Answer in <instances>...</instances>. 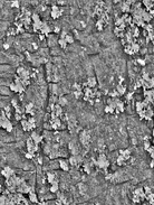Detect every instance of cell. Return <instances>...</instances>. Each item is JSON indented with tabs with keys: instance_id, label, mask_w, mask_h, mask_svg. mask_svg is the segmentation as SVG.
Wrapping results in <instances>:
<instances>
[{
	"instance_id": "8",
	"label": "cell",
	"mask_w": 154,
	"mask_h": 205,
	"mask_svg": "<svg viewBox=\"0 0 154 205\" xmlns=\"http://www.w3.org/2000/svg\"><path fill=\"white\" fill-rule=\"evenodd\" d=\"M51 144H53V142H45V144H44V147H42V151H44V154L47 155V156H49V154H50L51 150H53Z\"/></svg>"
},
{
	"instance_id": "41",
	"label": "cell",
	"mask_w": 154,
	"mask_h": 205,
	"mask_svg": "<svg viewBox=\"0 0 154 205\" xmlns=\"http://www.w3.org/2000/svg\"><path fill=\"white\" fill-rule=\"evenodd\" d=\"M154 200V193L152 192L151 194H149V195H146V198H145V201H147V202H150V201Z\"/></svg>"
},
{
	"instance_id": "7",
	"label": "cell",
	"mask_w": 154,
	"mask_h": 205,
	"mask_svg": "<svg viewBox=\"0 0 154 205\" xmlns=\"http://www.w3.org/2000/svg\"><path fill=\"white\" fill-rule=\"evenodd\" d=\"M46 178H47V182L49 183V184H53V183L57 179L56 174H55L54 172H47L46 173Z\"/></svg>"
},
{
	"instance_id": "33",
	"label": "cell",
	"mask_w": 154,
	"mask_h": 205,
	"mask_svg": "<svg viewBox=\"0 0 154 205\" xmlns=\"http://www.w3.org/2000/svg\"><path fill=\"white\" fill-rule=\"evenodd\" d=\"M151 147H152V144L150 142V140H144V150L145 151H147Z\"/></svg>"
},
{
	"instance_id": "56",
	"label": "cell",
	"mask_w": 154,
	"mask_h": 205,
	"mask_svg": "<svg viewBox=\"0 0 154 205\" xmlns=\"http://www.w3.org/2000/svg\"><path fill=\"white\" fill-rule=\"evenodd\" d=\"M150 167H151V168H153V167H154V159H152V160H151V164H150Z\"/></svg>"
},
{
	"instance_id": "16",
	"label": "cell",
	"mask_w": 154,
	"mask_h": 205,
	"mask_svg": "<svg viewBox=\"0 0 154 205\" xmlns=\"http://www.w3.org/2000/svg\"><path fill=\"white\" fill-rule=\"evenodd\" d=\"M116 90H117V92H118L120 95H124V94L126 93V86L122 85V84H118V85H117Z\"/></svg>"
},
{
	"instance_id": "20",
	"label": "cell",
	"mask_w": 154,
	"mask_h": 205,
	"mask_svg": "<svg viewBox=\"0 0 154 205\" xmlns=\"http://www.w3.org/2000/svg\"><path fill=\"white\" fill-rule=\"evenodd\" d=\"M132 46V49H133V52H134V54H136V53H139V52L141 51V46H140V44L136 42V43H133L131 45Z\"/></svg>"
},
{
	"instance_id": "60",
	"label": "cell",
	"mask_w": 154,
	"mask_h": 205,
	"mask_svg": "<svg viewBox=\"0 0 154 205\" xmlns=\"http://www.w3.org/2000/svg\"><path fill=\"white\" fill-rule=\"evenodd\" d=\"M153 118H154V116H153Z\"/></svg>"
},
{
	"instance_id": "17",
	"label": "cell",
	"mask_w": 154,
	"mask_h": 205,
	"mask_svg": "<svg viewBox=\"0 0 154 205\" xmlns=\"http://www.w3.org/2000/svg\"><path fill=\"white\" fill-rule=\"evenodd\" d=\"M11 109H12V107H10V105H7V107H5V112H6V116H7V118L8 119H11V117H12V112H11Z\"/></svg>"
},
{
	"instance_id": "40",
	"label": "cell",
	"mask_w": 154,
	"mask_h": 205,
	"mask_svg": "<svg viewBox=\"0 0 154 205\" xmlns=\"http://www.w3.org/2000/svg\"><path fill=\"white\" fill-rule=\"evenodd\" d=\"M10 89L8 88V89H6L5 86H1V93L2 94H5V95H8V94H10Z\"/></svg>"
},
{
	"instance_id": "25",
	"label": "cell",
	"mask_w": 154,
	"mask_h": 205,
	"mask_svg": "<svg viewBox=\"0 0 154 205\" xmlns=\"http://www.w3.org/2000/svg\"><path fill=\"white\" fill-rule=\"evenodd\" d=\"M34 107H35V104H34V102H28L26 105H25V109H26V113L29 111H31L34 109Z\"/></svg>"
},
{
	"instance_id": "9",
	"label": "cell",
	"mask_w": 154,
	"mask_h": 205,
	"mask_svg": "<svg viewBox=\"0 0 154 205\" xmlns=\"http://www.w3.org/2000/svg\"><path fill=\"white\" fill-rule=\"evenodd\" d=\"M87 83H88V86L90 89H95L96 85H97V80L95 76H89L87 79Z\"/></svg>"
},
{
	"instance_id": "18",
	"label": "cell",
	"mask_w": 154,
	"mask_h": 205,
	"mask_svg": "<svg viewBox=\"0 0 154 205\" xmlns=\"http://www.w3.org/2000/svg\"><path fill=\"white\" fill-rule=\"evenodd\" d=\"M20 123H21V127H23V131H29L28 119H27V120H21V121H20Z\"/></svg>"
},
{
	"instance_id": "42",
	"label": "cell",
	"mask_w": 154,
	"mask_h": 205,
	"mask_svg": "<svg viewBox=\"0 0 154 205\" xmlns=\"http://www.w3.org/2000/svg\"><path fill=\"white\" fill-rule=\"evenodd\" d=\"M28 122L30 125H36V119H35V117H28Z\"/></svg>"
},
{
	"instance_id": "1",
	"label": "cell",
	"mask_w": 154,
	"mask_h": 205,
	"mask_svg": "<svg viewBox=\"0 0 154 205\" xmlns=\"http://www.w3.org/2000/svg\"><path fill=\"white\" fill-rule=\"evenodd\" d=\"M79 140L82 145L85 146V148H88L90 144V131L89 130H83L79 133Z\"/></svg>"
},
{
	"instance_id": "49",
	"label": "cell",
	"mask_w": 154,
	"mask_h": 205,
	"mask_svg": "<svg viewBox=\"0 0 154 205\" xmlns=\"http://www.w3.org/2000/svg\"><path fill=\"white\" fill-rule=\"evenodd\" d=\"M38 37H39V40H45V38H46V36L45 35H42V34H38Z\"/></svg>"
},
{
	"instance_id": "23",
	"label": "cell",
	"mask_w": 154,
	"mask_h": 205,
	"mask_svg": "<svg viewBox=\"0 0 154 205\" xmlns=\"http://www.w3.org/2000/svg\"><path fill=\"white\" fill-rule=\"evenodd\" d=\"M57 44H58V45L60 46V48H63V49H65L66 47H67V45H68V44L66 43L65 39H63V38H59V39L57 40Z\"/></svg>"
},
{
	"instance_id": "4",
	"label": "cell",
	"mask_w": 154,
	"mask_h": 205,
	"mask_svg": "<svg viewBox=\"0 0 154 205\" xmlns=\"http://www.w3.org/2000/svg\"><path fill=\"white\" fill-rule=\"evenodd\" d=\"M68 163H69L70 166L73 167H76V168H80V165L78 164V160H77V156H71L68 158Z\"/></svg>"
},
{
	"instance_id": "34",
	"label": "cell",
	"mask_w": 154,
	"mask_h": 205,
	"mask_svg": "<svg viewBox=\"0 0 154 205\" xmlns=\"http://www.w3.org/2000/svg\"><path fill=\"white\" fill-rule=\"evenodd\" d=\"M109 96L112 99H116L117 96H120V94L117 92V90H113L112 92H109Z\"/></svg>"
},
{
	"instance_id": "10",
	"label": "cell",
	"mask_w": 154,
	"mask_h": 205,
	"mask_svg": "<svg viewBox=\"0 0 154 205\" xmlns=\"http://www.w3.org/2000/svg\"><path fill=\"white\" fill-rule=\"evenodd\" d=\"M121 10H122L123 14H130L132 8H131V6L130 5H127L126 1H124V2H122V5H121Z\"/></svg>"
},
{
	"instance_id": "53",
	"label": "cell",
	"mask_w": 154,
	"mask_h": 205,
	"mask_svg": "<svg viewBox=\"0 0 154 205\" xmlns=\"http://www.w3.org/2000/svg\"><path fill=\"white\" fill-rule=\"evenodd\" d=\"M9 47H10V44H9V43H5V44H4V48H5V49H8Z\"/></svg>"
},
{
	"instance_id": "61",
	"label": "cell",
	"mask_w": 154,
	"mask_h": 205,
	"mask_svg": "<svg viewBox=\"0 0 154 205\" xmlns=\"http://www.w3.org/2000/svg\"><path fill=\"white\" fill-rule=\"evenodd\" d=\"M147 204H149V203H147Z\"/></svg>"
},
{
	"instance_id": "39",
	"label": "cell",
	"mask_w": 154,
	"mask_h": 205,
	"mask_svg": "<svg viewBox=\"0 0 154 205\" xmlns=\"http://www.w3.org/2000/svg\"><path fill=\"white\" fill-rule=\"evenodd\" d=\"M44 129H45L46 131L53 130V128H51V125L49 123V121H48V122H45V123H44Z\"/></svg>"
},
{
	"instance_id": "2",
	"label": "cell",
	"mask_w": 154,
	"mask_h": 205,
	"mask_svg": "<svg viewBox=\"0 0 154 205\" xmlns=\"http://www.w3.org/2000/svg\"><path fill=\"white\" fill-rule=\"evenodd\" d=\"M59 168L63 172H69L70 170V165L68 163V159H59Z\"/></svg>"
},
{
	"instance_id": "14",
	"label": "cell",
	"mask_w": 154,
	"mask_h": 205,
	"mask_svg": "<svg viewBox=\"0 0 154 205\" xmlns=\"http://www.w3.org/2000/svg\"><path fill=\"white\" fill-rule=\"evenodd\" d=\"M143 109H144L143 102H142V101H136V102H135V110H136V113L139 114L141 111H143Z\"/></svg>"
},
{
	"instance_id": "44",
	"label": "cell",
	"mask_w": 154,
	"mask_h": 205,
	"mask_svg": "<svg viewBox=\"0 0 154 205\" xmlns=\"http://www.w3.org/2000/svg\"><path fill=\"white\" fill-rule=\"evenodd\" d=\"M11 7H15V8H20V4H19V1H11Z\"/></svg>"
},
{
	"instance_id": "15",
	"label": "cell",
	"mask_w": 154,
	"mask_h": 205,
	"mask_svg": "<svg viewBox=\"0 0 154 205\" xmlns=\"http://www.w3.org/2000/svg\"><path fill=\"white\" fill-rule=\"evenodd\" d=\"M116 164L118 166H124V165H126V160H125V158H124V156L118 155V157H117V159H116Z\"/></svg>"
},
{
	"instance_id": "26",
	"label": "cell",
	"mask_w": 154,
	"mask_h": 205,
	"mask_svg": "<svg viewBox=\"0 0 154 205\" xmlns=\"http://www.w3.org/2000/svg\"><path fill=\"white\" fill-rule=\"evenodd\" d=\"M104 111H105V113H109V114H113V113H115V109H113V108L109 107V105H106V107L104 108Z\"/></svg>"
},
{
	"instance_id": "54",
	"label": "cell",
	"mask_w": 154,
	"mask_h": 205,
	"mask_svg": "<svg viewBox=\"0 0 154 205\" xmlns=\"http://www.w3.org/2000/svg\"><path fill=\"white\" fill-rule=\"evenodd\" d=\"M39 205H49V203L46 202V201H41V202L39 203Z\"/></svg>"
},
{
	"instance_id": "13",
	"label": "cell",
	"mask_w": 154,
	"mask_h": 205,
	"mask_svg": "<svg viewBox=\"0 0 154 205\" xmlns=\"http://www.w3.org/2000/svg\"><path fill=\"white\" fill-rule=\"evenodd\" d=\"M63 16V10H57V11H50V17L53 19H58Z\"/></svg>"
},
{
	"instance_id": "21",
	"label": "cell",
	"mask_w": 154,
	"mask_h": 205,
	"mask_svg": "<svg viewBox=\"0 0 154 205\" xmlns=\"http://www.w3.org/2000/svg\"><path fill=\"white\" fill-rule=\"evenodd\" d=\"M124 52H125L127 55H134V52H133V49H132V46L130 45V44H127V45L124 47Z\"/></svg>"
},
{
	"instance_id": "31",
	"label": "cell",
	"mask_w": 154,
	"mask_h": 205,
	"mask_svg": "<svg viewBox=\"0 0 154 205\" xmlns=\"http://www.w3.org/2000/svg\"><path fill=\"white\" fill-rule=\"evenodd\" d=\"M73 89L74 91H83V86L80 83H74L73 84Z\"/></svg>"
},
{
	"instance_id": "50",
	"label": "cell",
	"mask_w": 154,
	"mask_h": 205,
	"mask_svg": "<svg viewBox=\"0 0 154 205\" xmlns=\"http://www.w3.org/2000/svg\"><path fill=\"white\" fill-rule=\"evenodd\" d=\"M37 163L39 164V165H42V157H41V156H39V155H38V159H37Z\"/></svg>"
},
{
	"instance_id": "5",
	"label": "cell",
	"mask_w": 154,
	"mask_h": 205,
	"mask_svg": "<svg viewBox=\"0 0 154 205\" xmlns=\"http://www.w3.org/2000/svg\"><path fill=\"white\" fill-rule=\"evenodd\" d=\"M28 200L30 201V203H35V204H38L39 205V201H38V195L36 192H31L28 194Z\"/></svg>"
},
{
	"instance_id": "45",
	"label": "cell",
	"mask_w": 154,
	"mask_h": 205,
	"mask_svg": "<svg viewBox=\"0 0 154 205\" xmlns=\"http://www.w3.org/2000/svg\"><path fill=\"white\" fill-rule=\"evenodd\" d=\"M144 192H145V194H146V195H149V194H151V193H152V189H151V187H150V186H145L144 187Z\"/></svg>"
},
{
	"instance_id": "19",
	"label": "cell",
	"mask_w": 154,
	"mask_h": 205,
	"mask_svg": "<svg viewBox=\"0 0 154 205\" xmlns=\"http://www.w3.org/2000/svg\"><path fill=\"white\" fill-rule=\"evenodd\" d=\"M58 104H59V105H61V107H65L66 104H67V99H66L64 95L58 96Z\"/></svg>"
},
{
	"instance_id": "57",
	"label": "cell",
	"mask_w": 154,
	"mask_h": 205,
	"mask_svg": "<svg viewBox=\"0 0 154 205\" xmlns=\"http://www.w3.org/2000/svg\"><path fill=\"white\" fill-rule=\"evenodd\" d=\"M58 4H59V5H60V6H64V5H66V2H65V1H58Z\"/></svg>"
},
{
	"instance_id": "35",
	"label": "cell",
	"mask_w": 154,
	"mask_h": 205,
	"mask_svg": "<svg viewBox=\"0 0 154 205\" xmlns=\"http://www.w3.org/2000/svg\"><path fill=\"white\" fill-rule=\"evenodd\" d=\"M25 71H26V68H25L23 66H18L16 72H17V75H19V76H20L21 74H23V72H25Z\"/></svg>"
},
{
	"instance_id": "47",
	"label": "cell",
	"mask_w": 154,
	"mask_h": 205,
	"mask_svg": "<svg viewBox=\"0 0 154 205\" xmlns=\"http://www.w3.org/2000/svg\"><path fill=\"white\" fill-rule=\"evenodd\" d=\"M136 62H137L140 65L145 66V61H144V60H142V58H137V60H136Z\"/></svg>"
},
{
	"instance_id": "11",
	"label": "cell",
	"mask_w": 154,
	"mask_h": 205,
	"mask_svg": "<svg viewBox=\"0 0 154 205\" xmlns=\"http://www.w3.org/2000/svg\"><path fill=\"white\" fill-rule=\"evenodd\" d=\"M120 155H122V156H124V158H125V160L127 161L128 159L131 158V154H132V150L131 149H120Z\"/></svg>"
},
{
	"instance_id": "30",
	"label": "cell",
	"mask_w": 154,
	"mask_h": 205,
	"mask_svg": "<svg viewBox=\"0 0 154 205\" xmlns=\"http://www.w3.org/2000/svg\"><path fill=\"white\" fill-rule=\"evenodd\" d=\"M123 23H125V21L122 19V17H116V19H115V27H120Z\"/></svg>"
},
{
	"instance_id": "3",
	"label": "cell",
	"mask_w": 154,
	"mask_h": 205,
	"mask_svg": "<svg viewBox=\"0 0 154 205\" xmlns=\"http://www.w3.org/2000/svg\"><path fill=\"white\" fill-rule=\"evenodd\" d=\"M30 137L33 138V140L35 141V144L38 145L39 146V144H41L42 141H44V139H45V137H44V135H38L36 131L34 130L33 132H31V135H30Z\"/></svg>"
},
{
	"instance_id": "55",
	"label": "cell",
	"mask_w": 154,
	"mask_h": 205,
	"mask_svg": "<svg viewBox=\"0 0 154 205\" xmlns=\"http://www.w3.org/2000/svg\"><path fill=\"white\" fill-rule=\"evenodd\" d=\"M142 34H143V36H144V37H147V35H149V33H147L146 30H144V29H143V32H142Z\"/></svg>"
},
{
	"instance_id": "6",
	"label": "cell",
	"mask_w": 154,
	"mask_h": 205,
	"mask_svg": "<svg viewBox=\"0 0 154 205\" xmlns=\"http://www.w3.org/2000/svg\"><path fill=\"white\" fill-rule=\"evenodd\" d=\"M58 191H59V181H58V178H57L53 184H50L49 192H50V193H58Z\"/></svg>"
},
{
	"instance_id": "48",
	"label": "cell",
	"mask_w": 154,
	"mask_h": 205,
	"mask_svg": "<svg viewBox=\"0 0 154 205\" xmlns=\"http://www.w3.org/2000/svg\"><path fill=\"white\" fill-rule=\"evenodd\" d=\"M121 43H122V45L125 47L126 45H127V40H126V38H122V39H121Z\"/></svg>"
},
{
	"instance_id": "37",
	"label": "cell",
	"mask_w": 154,
	"mask_h": 205,
	"mask_svg": "<svg viewBox=\"0 0 154 205\" xmlns=\"http://www.w3.org/2000/svg\"><path fill=\"white\" fill-rule=\"evenodd\" d=\"M31 20H33V23H35V21H38V20H40V16H39L37 12H34L33 16H31Z\"/></svg>"
},
{
	"instance_id": "36",
	"label": "cell",
	"mask_w": 154,
	"mask_h": 205,
	"mask_svg": "<svg viewBox=\"0 0 154 205\" xmlns=\"http://www.w3.org/2000/svg\"><path fill=\"white\" fill-rule=\"evenodd\" d=\"M144 30H146L147 33H152V32H153V25H152V24H146Z\"/></svg>"
},
{
	"instance_id": "38",
	"label": "cell",
	"mask_w": 154,
	"mask_h": 205,
	"mask_svg": "<svg viewBox=\"0 0 154 205\" xmlns=\"http://www.w3.org/2000/svg\"><path fill=\"white\" fill-rule=\"evenodd\" d=\"M36 156H37V155L34 154V153H26V154H25V157L27 159H34Z\"/></svg>"
},
{
	"instance_id": "24",
	"label": "cell",
	"mask_w": 154,
	"mask_h": 205,
	"mask_svg": "<svg viewBox=\"0 0 154 205\" xmlns=\"http://www.w3.org/2000/svg\"><path fill=\"white\" fill-rule=\"evenodd\" d=\"M73 94H74L75 99H80V98L84 96V92H83V91H74Z\"/></svg>"
},
{
	"instance_id": "51",
	"label": "cell",
	"mask_w": 154,
	"mask_h": 205,
	"mask_svg": "<svg viewBox=\"0 0 154 205\" xmlns=\"http://www.w3.org/2000/svg\"><path fill=\"white\" fill-rule=\"evenodd\" d=\"M147 12H149V14H150V16H151L152 18H154V9H151V10H149Z\"/></svg>"
},
{
	"instance_id": "43",
	"label": "cell",
	"mask_w": 154,
	"mask_h": 205,
	"mask_svg": "<svg viewBox=\"0 0 154 205\" xmlns=\"http://www.w3.org/2000/svg\"><path fill=\"white\" fill-rule=\"evenodd\" d=\"M53 33L54 34H59L60 33V27H59V26H55V27L53 28Z\"/></svg>"
},
{
	"instance_id": "32",
	"label": "cell",
	"mask_w": 154,
	"mask_h": 205,
	"mask_svg": "<svg viewBox=\"0 0 154 205\" xmlns=\"http://www.w3.org/2000/svg\"><path fill=\"white\" fill-rule=\"evenodd\" d=\"M132 202H133L134 204H141V203H142L140 196H134V195H133V197H132Z\"/></svg>"
},
{
	"instance_id": "46",
	"label": "cell",
	"mask_w": 154,
	"mask_h": 205,
	"mask_svg": "<svg viewBox=\"0 0 154 205\" xmlns=\"http://www.w3.org/2000/svg\"><path fill=\"white\" fill-rule=\"evenodd\" d=\"M139 88H142V83H141L140 80H139V81L135 83V85H134V90H137Z\"/></svg>"
},
{
	"instance_id": "59",
	"label": "cell",
	"mask_w": 154,
	"mask_h": 205,
	"mask_svg": "<svg viewBox=\"0 0 154 205\" xmlns=\"http://www.w3.org/2000/svg\"><path fill=\"white\" fill-rule=\"evenodd\" d=\"M88 205H94V204H88Z\"/></svg>"
},
{
	"instance_id": "52",
	"label": "cell",
	"mask_w": 154,
	"mask_h": 205,
	"mask_svg": "<svg viewBox=\"0 0 154 205\" xmlns=\"http://www.w3.org/2000/svg\"><path fill=\"white\" fill-rule=\"evenodd\" d=\"M132 96H133V93H128L127 95H126V100H127V101H130V100L132 99Z\"/></svg>"
},
{
	"instance_id": "58",
	"label": "cell",
	"mask_w": 154,
	"mask_h": 205,
	"mask_svg": "<svg viewBox=\"0 0 154 205\" xmlns=\"http://www.w3.org/2000/svg\"><path fill=\"white\" fill-rule=\"evenodd\" d=\"M152 136L154 137V127H153V130H152Z\"/></svg>"
},
{
	"instance_id": "28",
	"label": "cell",
	"mask_w": 154,
	"mask_h": 205,
	"mask_svg": "<svg viewBox=\"0 0 154 205\" xmlns=\"http://www.w3.org/2000/svg\"><path fill=\"white\" fill-rule=\"evenodd\" d=\"M11 107L14 108V109H17V108L20 107V104L18 103V100L17 99H11Z\"/></svg>"
},
{
	"instance_id": "27",
	"label": "cell",
	"mask_w": 154,
	"mask_h": 205,
	"mask_svg": "<svg viewBox=\"0 0 154 205\" xmlns=\"http://www.w3.org/2000/svg\"><path fill=\"white\" fill-rule=\"evenodd\" d=\"M143 192H144V188L139 187V188H135V189H134V192H133V195H134V196H140Z\"/></svg>"
},
{
	"instance_id": "22",
	"label": "cell",
	"mask_w": 154,
	"mask_h": 205,
	"mask_svg": "<svg viewBox=\"0 0 154 205\" xmlns=\"http://www.w3.org/2000/svg\"><path fill=\"white\" fill-rule=\"evenodd\" d=\"M9 89H10V91H11V92H15V93H18V86H17V84L15 83L14 81H12V82H10Z\"/></svg>"
},
{
	"instance_id": "12",
	"label": "cell",
	"mask_w": 154,
	"mask_h": 205,
	"mask_svg": "<svg viewBox=\"0 0 154 205\" xmlns=\"http://www.w3.org/2000/svg\"><path fill=\"white\" fill-rule=\"evenodd\" d=\"M125 111V105H124V102L118 100L117 101V108L115 109V113H120V112H124Z\"/></svg>"
},
{
	"instance_id": "29",
	"label": "cell",
	"mask_w": 154,
	"mask_h": 205,
	"mask_svg": "<svg viewBox=\"0 0 154 205\" xmlns=\"http://www.w3.org/2000/svg\"><path fill=\"white\" fill-rule=\"evenodd\" d=\"M65 40H66V43H67V44H74L75 39H74V37H73L71 35H69V34H68V35L65 37Z\"/></svg>"
}]
</instances>
